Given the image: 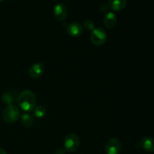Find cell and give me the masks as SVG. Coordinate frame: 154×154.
Returning a JSON list of instances; mask_svg holds the SVG:
<instances>
[{
	"mask_svg": "<svg viewBox=\"0 0 154 154\" xmlns=\"http://www.w3.org/2000/svg\"><path fill=\"white\" fill-rule=\"evenodd\" d=\"M126 4V0H109V6L115 11L123 10Z\"/></svg>",
	"mask_w": 154,
	"mask_h": 154,
	"instance_id": "obj_11",
	"label": "cell"
},
{
	"mask_svg": "<svg viewBox=\"0 0 154 154\" xmlns=\"http://www.w3.org/2000/svg\"><path fill=\"white\" fill-rule=\"evenodd\" d=\"M84 28L87 31H91L95 29V23L91 20H87L84 23Z\"/></svg>",
	"mask_w": 154,
	"mask_h": 154,
	"instance_id": "obj_15",
	"label": "cell"
},
{
	"mask_svg": "<svg viewBox=\"0 0 154 154\" xmlns=\"http://www.w3.org/2000/svg\"><path fill=\"white\" fill-rule=\"evenodd\" d=\"M21 123L26 127H31L33 125L34 121H33L32 117L30 114L25 113L21 117Z\"/></svg>",
	"mask_w": 154,
	"mask_h": 154,
	"instance_id": "obj_13",
	"label": "cell"
},
{
	"mask_svg": "<svg viewBox=\"0 0 154 154\" xmlns=\"http://www.w3.org/2000/svg\"><path fill=\"white\" fill-rule=\"evenodd\" d=\"M121 148V143L119 139L112 138L107 141L105 150L107 154H118Z\"/></svg>",
	"mask_w": 154,
	"mask_h": 154,
	"instance_id": "obj_5",
	"label": "cell"
},
{
	"mask_svg": "<svg viewBox=\"0 0 154 154\" xmlns=\"http://www.w3.org/2000/svg\"><path fill=\"white\" fill-rule=\"evenodd\" d=\"M83 28L78 23H72L67 26V32L72 37H78L82 34Z\"/></svg>",
	"mask_w": 154,
	"mask_h": 154,
	"instance_id": "obj_8",
	"label": "cell"
},
{
	"mask_svg": "<svg viewBox=\"0 0 154 154\" xmlns=\"http://www.w3.org/2000/svg\"><path fill=\"white\" fill-rule=\"evenodd\" d=\"M45 72V67L41 63L33 64L29 69V75L33 79H37L42 76Z\"/></svg>",
	"mask_w": 154,
	"mask_h": 154,
	"instance_id": "obj_7",
	"label": "cell"
},
{
	"mask_svg": "<svg viewBox=\"0 0 154 154\" xmlns=\"http://www.w3.org/2000/svg\"><path fill=\"white\" fill-rule=\"evenodd\" d=\"M0 154H8L6 153V151L5 150H3L2 148H0Z\"/></svg>",
	"mask_w": 154,
	"mask_h": 154,
	"instance_id": "obj_18",
	"label": "cell"
},
{
	"mask_svg": "<svg viewBox=\"0 0 154 154\" xmlns=\"http://www.w3.org/2000/svg\"><path fill=\"white\" fill-rule=\"evenodd\" d=\"M34 113L36 117H38V118H41V117H44L45 115V114H46V109H45V108L44 106L40 105V106H38L35 108Z\"/></svg>",
	"mask_w": 154,
	"mask_h": 154,
	"instance_id": "obj_14",
	"label": "cell"
},
{
	"mask_svg": "<svg viewBox=\"0 0 154 154\" xmlns=\"http://www.w3.org/2000/svg\"><path fill=\"white\" fill-rule=\"evenodd\" d=\"M20 117L19 108L16 105H8L6 107L2 112V118L5 122L12 123L16 122Z\"/></svg>",
	"mask_w": 154,
	"mask_h": 154,
	"instance_id": "obj_2",
	"label": "cell"
},
{
	"mask_svg": "<svg viewBox=\"0 0 154 154\" xmlns=\"http://www.w3.org/2000/svg\"><path fill=\"white\" fill-rule=\"evenodd\" d=\"M108 7L106 4H102L100 5V10L102 11V12L107 11H108Z\"/></svg>",
	"mask_w": 154,
	"mask_h": 154,
	"instance_id": "obj_16",
	"label": "cell"
},
{
	"mask_svg": "<svg viewBox=\"0 0 154 154\" xmlns=\"http://www.w3.org/2000/svg\"><path fill=\"white\" fill-rule=\"evenodd\" d=\"M107 40V33L103 29L96 28L93 30L91 35H90V41L92 43L96 46L102 45Z\"/></svg>",
	"mask_w": 154,
	"mask_h": 154,
	"instance_id": "obj_4",
	"label": "cell"
},
{
	"mask_svg": "<svg viewBox=\"0 0 154 154\" xmlns=\"http://www.w3.org/2000/svg\"><path fill=\"white\" fill-rule=\"evenodd\" d=\"M80 146V139L75 134H69L66 137L64 141L65 150L68 152L73 153L78 150Z\"/></svg>",
	"mask_w": 154,
	"mask_h": 154,
	"instance_id": "obj_3",
	"label": "cell"
},
{
	"mask_svg": "<svg viewBox=\"0 0 154 154\" xmlns=\"http://www.w3.org/2000/svg\"><path fill=\"white\" fill-rule=\"evenodd\" d=\"M68 11L66 6L63 3H58L54 8V15L56 20L58 21H63L67 17Z\"/></svg>",
	"mask_w": 154,
	"mask_h": 154,
	"instance_id": "obj_6",
	"label": "cell"
},
{
	"mask_svg": "<svg viewBox=\"0 0 154 154\" xmlns=\"http://www.w3.org/2000/svg\"><path fill=\"white\" fill-rule=\"evenodd\" d=\"M15 98L14 96L11 93H9V92H5V93H3L2 96V101L4 104L8 105H11L12 103L14 102Z\"/></svg>",
	"mask_w": 154,
	"mask_h": 154,
	"instance_id": "obj_12",
	"label": "cell"
},
{
	"mask_svg": "<svg viewBox=\"0 0 154 154\" xmlns=\"http://www.w3.org/2000/svg\"><path fill=\"white\" fill-rule=\"evenodd\" d=\"M117 17L112 12H108L105 17L104 19V23L107 29H113L117 24Z\"/></svg>",
	"mask_w": 154,
	"mask_h": 154,
	"instance_id": "obj_10",
	"label": "cell"
},
{
	"mask_svg": "<svg viewBox=\"0 0 154 154\" xmlns=\"http://www.w3.org/2000/svg\"><path fill=\"white\" fill-rule=\"evenodd\" d=\"M55 154H66V150L65 149H58L57 151L55 152Z\"/></svg>",
	"mask_w": 154,
	"mask_h": 154,
	"instance_id": "obj_17",
	"label": "cell"
},
{
	"mask_svg": "<svg viewBox=\"0 0 154 154\" xmlns=\"http://www.w3.org/2000/svg\"><path fill=\"white\" fill-rule=\"evenodd\" d=\"M2 1H3V0H0V2H2Z\"/></svg>",
	"mask_w": 154,
	"mask_h": 154,
	"instance_id": "obj_19",
	"label": "cell"
},
{
	"mask_svg": "<svg viewBox=\"0 0 154 154\" xmlns=\"http://www.w3.org/2000/svg\"><path fill=\"white\" fill-rule=\"evenodd\" d=\"M35 96L31 90H26L20 93L17 98L19 106L26 112L32 111L35 105Z\"/></svg>",
	"mask_w": 154,
	"mask_h": 154,
	"instance_id": "obj_1",
	"label": "cell"
},
{
	"mask_svg": "<svg viewBox=\"0 0 154 154\" xmlns=\"http://www.w3.org/2000/svg\"><path fill=\"white\" fill-rule=\"evenodd\" d=\"M141 146L145 151L149 153L154 152V138L151 137H144L141 141Z\"/></svg>",
	"mask_w": 154,
	"mask_h": 154,
	"instance_id": "obj_9",
	"label": "cell"
}]
</instances>
